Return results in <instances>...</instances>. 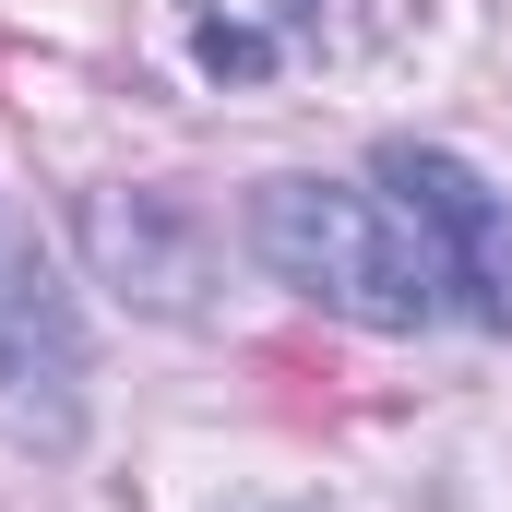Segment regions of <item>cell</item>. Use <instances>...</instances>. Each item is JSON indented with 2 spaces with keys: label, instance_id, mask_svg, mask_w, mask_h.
Here are the masks:
<instances>
[{
  "label": "cell",
  "instance_id": "cell-1",
  "mask_svg": "<svg viewBox=\"0 0 512 512\" xmlns=\"http://www.w3.org/2000/svg\"><path fill=\"white\" fill-rule=\"evenodd\" d=\"M251 251L274 262L298 298H322V310H346V322H370V334L441 322V274H429V251L405 239V215L370 203V191H334V179H262Z\"/></svg>",
  "mask_w": 512,
  "mask_h": 512
},
{
  "label": "cell",
  "instance_id": "cell-2",
  "mask_svg": "<svg viewBox=\"0 0 512 512\" xmlns=\"http://www.w3.org/2000/svg\"><path fill=\"white\" fill-rule=\"evenodd\" d=\"M382 203L405 215V239L441 274V310L477 322V334H512V191H489L465 155L441 143H382Z\"/></svg>",
  "mask_w": 512,
  "mask_h": 512
},
{
  "label": "cell",
  "instance_id": "cell-3",
  "mask_svg": "<svg viewBox=\"0 0 512 512\" xmlns=\"http://www.w3.org/2000/svg\"><path fill=\"white\" fill-rule=\"evenodd\" d=\"M0 441L12 453H72L84 441V334L48 251L0 203Z\"/></svg>",
  "mask_w": 512,
  "mask_h": 512
},
{
  "label": "cell",
  "instance_id": "cell-4",
  "mask_svg": "<svg viewBox=\"0 0 512 512\" xmlns=\"http://www.w3.org/2000/svg\"><path fill=\"white\" fill-rule=\"evenodd\" d=\"M84 251L120 286L131 310L155 322H203V286H215V239L179 191H84Z\"/></svg>",
  "mask_w": 512,
  "mask_h": 512
},
{
  "label": "cell",
  "instance_id": "cell-5",
  "mask_svg": "<svg viewBox=\"0 0 512 512\" xmlns=\"http://www.w3.org/2000/svg\"><path fill=\"white\" fill-rule=\"evenodd\" d=\"M191 60H203L215 84H274L286 36H274V24H239V12H191Z\"/></svg>",
  "mask_w": 512,
  "mask_h": 512
},
{
  "label": "cell",
  "instance_id": "cell-6",
  "mask_svg": "<svg viewBox=\"0 0 512 512\" xmlns=\"http://www.w3.org/2000/svg\"><path fill=\"white\" fill-rule=\"evenodd\" d=\"M286 36H298V48H358L346 0H286Z\"/></svg>",
  "mask_w": 512,
  "mask_h": 512
}]
</instances>
